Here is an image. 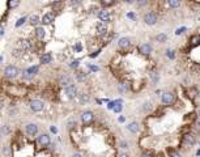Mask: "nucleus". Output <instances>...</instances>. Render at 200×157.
Wrapping results in <instances>:
<instances>
[{
    "label": "nucleus",
    "mask_w": 200,
    "mask_h": 157,
    "mask_svg": "<svg viewBox=\"0 0 200 157\" xmlns=\"http://www.w3.org/2000/svg\"><path fill=\"white\" fill-rule=\"evenodd\" d=\"M4 75L8 78H15L18 76V70L17 67H15V65H8V67H5L4 70Z\"/></svg>",
    "instance_id": "f257e3e1"
},
{
    "label": "nucleus",
    "mask_w": 200,
    "mask_h": 157,
    "mask_svg": "<svg viewBox=\"0 0 200 157\" xmlns=\"http://www.w3.org/2000/svg\"><path fill=\"white\" fill-rule=\"evenodd\" d=\"M30 109L33 111H35V113H39V111H42L43 110V107H45V103L42 102V101H39V100H33L30 101Z\"/></svg>",
    "instance_id": "f03ea898"
},
{
    "label": "nucleus",
    "mask_w": 200,
    "mask_h": 157,
    "mask_svg": "<svg viewBox=\"0 0 200 157\" xmlns=\"http://www.w3.org/2000/svg\"><path fill=\"white\" fill-rule=\"evenodd\" d=\"M144 22L147 25H155L157 22V16L153 12H148L144 15Z\"/></svg>",
    "instance_id": "7ed1b4c3"
},
{
    "label": "nucleus",
    "mask_w": 200,
    "mask_h": 157,
    "mask_svg": "<svg viewBox=\"0 0 200 157\" xmlns=\"http://www.w3.org/2000/svg\"><path fill=\"white\" fill-rule=\"evenodd\" d=\"M65 94H67V97L68 98H75L77 96V88H76V85L75 84H71V85H68V87H65Z\"/></svg>",
    "instance_id": "20e7f679"
},
{
    "label": "nucleus",
    "mask_w": 200,
    "mask_h": 157,
    "mask_svg": "<svg viewBox=\"0 0 200 157\" xmlns=\"http://www.w3.org/2000/svg\"><path fill=\"white\" fill-rule=\"evenodd\" d=\"M161 100H162V103L163 105H171L173 102H174L175 97H174V94L170 93V92H165V93L162 94Z\"/></svg>",
    "instance_id": "39448f33"
},
{
    "label": "nucleus",
    "mask_w": 200,
    "mask_h": 157,
    "mask_svg": "<svg viewBox=\"0 0 200 157\" xmlns=\"http://www.w3.org/2000/svg\"><path fill=\"white\" fill-rule=\"evenodd\" d=\"M98 17H100L101 22H103V24H106V22L111 21V15L106 11V9H102V11L98 12Z\"/></svg>",
    "instance_id": "423d86ee"
},
{
    "label": "nucleus",
    "mask_w": 200,
    "mask_h": 157,
    "mask_svg": "<svg viewBox=\"0 0 200 157\" xmlns=\"http://www.w3.org/2000/svg\"><path fill=\"white\" fill-rule=\"evenodd\" d=\"M25 130H26V134H28L29 136H35L37 132H38V126L34 124V123H29Z\"/></svg>",
    "instance_id": "0eeeda50"
},
{
    "label": "nucleus",
    "mask_w": 200,
    "mask_h": 157,
    "mask_svg": "<svg viewBox=\"0 0 200 157\" xmlns=\"http://www.w3.org/2000/svg\"><path fill=\"white\" fill-rule=\"evenodd\" d=\"M59 84L63 85V87H68V85H71L72 84L71 76H68V75H65V73L60 75V76H59Z\"/></svg>",
    "instance_id": "6e6552de"
},
{
    "label": "nucleus",
    "mask_w": 200,
    "mask_h": 157,
    "mask_svg": "<svg viewBox=\"0 0 200 157\" xmlns=\"http://www.w3.org/2000/svg\"><path fill=\"white\" fill-rule=\"evenodd\" d=\"M38 143L41 144L42 147H47V145H50V143H51L50 136H48L47 134H42V135L38 137Z\"/></svg>",
    "instance_id": "1a4fd4ad"
},
{
    "label": "nucleus",
    "mask_w": 200,
    "mask_h": 157,
    "mask_svg": "<svg viewBox=\"0 0 200 157\" xmlns=\"http://www.w3.org/2000/svg\"><path fill=\"white\" fill-rule=\"evenodd\" d=\"M81 119H83V122L85 124L90 123L92 120H93V113H92V111H84V113L81 114Z\"/></svg>",
    "instance_id": "9d476101"
},
{
    "label": "nucleus",
    "mask_w": 200,
    "mask_h": 157,
    "mask_svg": "<svg viewBox=\"0 0 200 157\" xmlns=\"http://www.w3.org/2000/svg\"><path fill=\"white\" fill-rule=\"evenodd\" d=\"M20 48H21L22 51H28L32 48V42L28 41V39H21L20 41Z\"/></svg>",
    "instance_id": "9b49d317"
},
{
    "label": "nucleus",
    "mask_w": 200,
    "mask_h": 157,
    "mask_svg": "<svg viewBox=\"0 0 200 157\" xmlns=\"http://www.w3.org/2000/svg\"><path fill=\"white\" fill-rule=\"evenodd\" d=\"M140 52L144 55H149L150 52H152V46L150 43H143L140 45Z\"/></svg>",
    "instance_id": "f8f14e48"
},
{
    "label": "nucleus",
    "mask_w": 200,
    "mask_h": 157,
    "mask_svg": "<svg viewBox=\"0 0 200 157\" xmlns=\"http://www.w3.org/2000/svg\"><path fill=\"white\" fill-rule=\"evenodd\" d=\"M119 46L122 48H126V47H128V46L131 45V38H128V37H123V38H120L119 39Z\"/></svg>",
    "instance_id": "ddd939ff"
},
{
    "label": "nucleus",
    "mask_w": 200,
    "mask_h": 157,
    "mask_svg": "<svg viewBox=\"0 0 200 157\" xmlns=\"http://www.w3.org/2000/svg\"><path fill=\"white\" fill-rule=\"evenodd\" d=\"M96 30L100 33V34H105V33H107V26H106V24H103V22H98L96 25Z\"/></svg>",
    "instance_id": "4468645a"
},
{
    "label": "nucleus",
    "mask_w": 200,
    "mask_h": 157,
    "mask_svg": "<svg viewBox=\"0 0 200 157\" xmlns=\"http://www.w3.org/2000/svg\"><path fill=\"white\" fill-rule=\"evenodd\" d=\"M42 21H43V24H51L54 21V13H51V12L46 13L43 16V18H42Z\"/></svg>",
    "instance_id": "2eb2a0df"
},
{
    "label": "nucleus",
    "mask_w": 200,
    "mask_h": 157,
    "mask_svg": "<svg viewBox=\"0 0 200 157\" xmlns=\"http://www.w3.org/2000/svg\"><path fill=\"white\" fill-rule=\"evenodd\" d=\"M51 54H48V52H46V54H43L41 56V63H43V64H48V63H51Z\"/></svg>",
    "instance_id": "dca6fc26"
},
{
    "label": "nucleus",
    "mask_w": 200,
    "mask_h": 157,
    "mask_svg": "<svg viewBox=\"0 0 200 157\" xmlns=\"http://www.w3.org/2000/svg\"><path fill=\"white\" fill-rule=\"evenodd\" d=\"M127 128H128V131H131V132H133V134H136L137 131H139V123L137 122H132V123H130L128 126H127Z\"/></svg>",
    "instance_id": "f3484780"
},
{
    "label": "nucleus",
    "mask_w": 200,
    "mask_h": 157,
    "mask_svg": "<svg viewBox=\"0 0 200 157\" xmlns=\"http://www.w3.org/2000/svg\"><path fill=\"white\" fill-rule=\"evenodd\" d=\"M185 143L186 144H188V145H192V144L195 143V136L194 135H191V134H187V135H185Z\"/></svg>",
    "instance_id": "a211bd4d"
},
{
    "label": "nucleus",
    "mask_w": 200,
    "mask_h": 157,
    "mask_svg": "<svg viewBox=\"0 0 200 157\" xmlns=\"http://www.w3.org/2000/svg\"><path fill=\"white\" fill-rule=\"evenodd\" d=\"M77 96H78V101H80L81 103H88L89 96H88L86 93H80V94H77Z\"/></svg>",
    "instance_id": "6ab92c4d"
},
{
    "label": "nucleus",
    "mask_w": 200,
    "mask_h": 157,
    "mask_svg": "<svg viewBox=\"0 0 200 157\" xmlns=\"http://www.w3.org/2000/svg\"><path fill=\"white\" fill-rule=\"evenodd\" d=\"M35 35H37V38H39V39H43L45 29L43 28H37V29H35Z\"/></svg>",
    "instance_id": "aec40b11"
},
{
    "label": "nucleus",
    "mask_w": 200,
    "mask_h": 157,
    "mask_svg": "<svg viewBox=\"0 0 200 157\" xmlns=\"http://www.w3.org/2000/svg\"><path fill=\"white\" fill-rule=\"evenodd\" d=\"M86 73H85V72H78V73L76 75V78L78 81H80V83H84L85 80H86Z\"/></svg>",
    "instance_id": "412c9836"
},
{
    "label": "nucleus",
    "mask_w": 200,
    "mask_h": 157,
    "mask_svg": "<svg viewBox=\"0 0 200 157\" xmlns=\"http://www.w3.org/2000/svg\"><path fill=\"white\" fill-rule=\"evenodd\" d=\"M157 42H160V43H162V42H166V39H168V35L165 34V33H161V34H158L156 37Z\"/></svg>",
    "instance_id": "4be33fe9"
},
{
    "label": "nucleus",
    "mask_w": 200,
    "mask_h": 157,
    "mask_svg": "<svg viewBox=\"0 0 200 157\" xmlns=\"http://www.w3.org/2000/svg\"><path fill=\"white\" fill-rule=\"evenodd\" d=\"M152 109H153V105L150 103V102H145V103H144L143 106H141V110H143V111H150Z\"/></svg>",
    "instance_id": "5701e85b"
},
{
    "label": "nucleus",
    "mask_w": 200,
    "mask_h": 157,
    "mask_svg": "<svg viewBox=\"0 0 200 157\" xmlns=\"http://www.w3.org/2000/svg\"><path fill=\"white\" fill-rule=\"evenodd\" d=\"M150 78H152L153 84H157V83H158V80H160V76H158L157 72H152V73H150Z\"/></svg>",
    "instance_id": "b1692460"
},
{
    "label": "nucleus",
    "mask_w": 200,
    "mask_h": 157,
    "mask_svg": "<svg viewBox=\"0 0 200 157\" xmlns=\"http://www.w3.org/2000/svg\"><path fill=\"white\" fill-rule=\"evenodd\" d=\"M38 22H39V17H38L37 15H33L32 17H30V24L32 25H37Z\"/></svg>",
    "instance_id": "393cba45"
},
{
    "label": "nucleus",
    "mask_w": 200,
    "mask_h": 157,
    "mask_svg": "<svg viewBox=\"0 0 200 157\" xmlns=\"http://www.w3.org/2000/svg\"><path fill=\"white\" fill-rule=\"evenodd\" d=\"M169 5L173 7V8H177V7L181 5V3H179L178 0H170V1H169Z\"/></svg>",
    "instance_id": "a878e982"
},
{
    "label": "nucleus",
    "mask_w": 200,
    "mask_h": 157,
    "mask_svg": "<svg viewBox=\"0 0 200 157\" xmlns=\"http://www.w3.org/2000/svg\"><path fill=\"white\" fill-rule=\"evenodd\" d=\"M191 43L194 45V46H196V45L200 43V37H199V35H196V37H192V38H191Z\"/></svg>",
    "instance_id": "bb28decb"
},
{
    "label": "nucleus",
    "mask_w": 200,
    "mask_h": 157,
    "mask_svg": "<svg viewBox=\"0 0 200 157\" xmlns=\"http://www.w3.org/2000/svg\"><path fill=\"white\" fill-rule=\"evenodd\" d=\"M166 56L170 58V59H174V58H175V51H173V50H168V51H166Z\"/></svg>",
    "instance_id": "cd10ccee"
},
{
    "label": "nucleus",
    "mask_w": 200,
    "mask_h": 157,
    "mask_svg": "<svg viewBox=\"0 0 200 157\" xmlns=\"http://www.w3.org/2000/svg\"><path fill=\"white\" fill-rule=\"evenodd\" d=\"M21 55H22V50H21V48H20V50H18V48H16V50H13V56H16V58H20V56H21Z\"/></svg>",
    "instance_id": "c85d7f7f"
},
{
    "label": "nucleus",
    "mask_w": 200,
    "mask_h": 157,
    "mask_svg": "<svg viewBox=\"0 0 200 157\" xmlns=\"http://www.w3.org/2000/svg\"><path fill=\"white\" fill-rule=\"evenodd\" d=\"M115 103H118L115 107H114V111L115 113H119V111H122V109H123V106L120 105V101H118V102H115Z\"/></svg>",
    "instance_id": "c756f323"
},
{
    "label": "nucleus",
    "mask_w": 200,
    "mask_h": 157,
    "mask_svg": "<svg viewBox=\"0 0 200 157\" xmlns=\"http://www.w3.org/2000/svg\"><path fill=\"white\" fill-rule=\"evenodd\" d=\"M3 153H4L5 157H9V156H11V148H9V147H4V149H3Z\"/></svg>",
    "instance_id": "7c9ffc66"
},
{
    "label": "nucleus",
    "mask_w": 200,
    "mask_h": 157,
    "mask_svg": "<svg viewBox=\"0 0 200 157\" xmlns=\"http://www.w3.org/2000/svg\"><path fill=\"white\" fill-rule=\"evenodd\" d=\"M119 92H120V93H126V92H127V85L126 84H119Z\"/></svg>",
    "instance_id": "2f4dec72"
},
{
    "label": "nucleus",
    "mask_w": 200,
    "mask_h": 157,
    "mask_svg": "<svg viewBox=\"0 0 200 157\" xmlns=\"http://www.w3.org/2000/svg\"><path fill=\"white\" fill-rule=\"evenodd\" d=\"M67 124H68V127H70V128H72V127L76 126V119H70Z\"/></svg>",
    "instance_id": "473e14b6"
},
{
    "label": "nucleus",
    "mask_w": 200,
    "mask_h": 157,
    "mask_svg": "<svg viewBox=\"0 0 200 157\" xmlns=\"http://www.w3.org/2000/svg\"><path fill=\"white\" fill-rule=\"evenodd\" d=\"M24 22H25V17H21V18H18V21L16 22V26H17V28H18V26H21L22 24H24Z\"/></svg>",
    "instance_id": "72a5a7b5"
},
{
    "label": "nucleus",
    "mask_w": 200,
    "mask_h": 157,
    "mask_svg": "<svg viewBox=\"0 0 200 157\" xmlns=\"http://www.w3.org/2000/svg\"><path fill=\"white\" fill-rule=\"evenodd\" d=\"M1 134H3V135H7V134H9V127H8V126H4V127H3V128H1Z\"/></svg>",
    "instance_id": "f704fd0d"
},
{
    "label": "nucleus",
    "mask_w": 200,
    "mask_h": 157,
    "mask_svg": "<svg viewBox=\"0 0 200 157\" xmlns=\"http://www.w3.org/2000/svg\"><path fill=\"white\" fill-rule=\"evenodd\" d=\"M183 32H186V28H179L178 30L175 32V34H177V35H179V34H182Z\"/></svg>",
    "instance_id": "c9c22d12"
},
{
    "label": "nucleus",
    "mask_w": 200,
    "mask_h": 157,
    "mask_svg": "<svg viewBox=\"0 0 200 157\" xmlns=\"http://www.w3.org/2000/svg\"><path fill=\"white\" fill-rule=\"evenodd\" d=\"M8 5L12 7V8H13V7H17V5H18V1H9Z\"/></svg>",
    "instance_id": "e433bc0d"
},
{
    "label": "nucleus",
    "mask_w": 200,
    "mask_h": 157,
    "mask_svg": "<svg viewBox=\"0 0 200 157\" xmlns=\"http://www.w3.org/2000/svg\"><path fill=\"white\" fill-rule=\"evenodd\" d=\"M102 3V5H111V4H114L113 1H101Z\"/></svg>",
    "instance_id": "4c0bfd02"
},
{
    "label": "nucleus",
    "mask_w": 200,
    "mask_h": 157,
    "mask_svg": "<svg viewBox=\"0 0 200 157\" xmlns=\"http://www.w3.org/2000/svg\"><path fill=\"white\" fill-rule=\"evenodd\" d=\"M120 147H122V148H128V144H127L126 142H123L122 144H120Z\"/></svg>",
    "instance_id": "58836bf2"
},
{
    "label": "nucleus",
    "mask_w": 200,
    "mask_h": 157,
    "mask_svg": "<svg viewBox=\"0 0 200 157\" xmlns=\"http://www.w3.org/2000/svg\"><path fill=\"white\" fill-rule=\"evenodd\" d=\"M75 48H76V51H81V45L77 43L76 46H75Z\"/></svg>",
    "instance_id": "ea45409f"
},
{
    "label": "nucleus",
    "mask_w": 200,
    "mask_h": 157,
    "mask_svg": "<svg viewBox=\"0 0 200 157\" xmlns=\"http://www.w3.org/2000/svg\"><path fill=\"white\" fill-rule=\"evenodd\" d=\"M127 16H128L130 18H132V20H135V18H136V16L133 15V13H128V15H127Z\"/></svg>",
    "instance_id": "a19ab883"
},
{
    "label": "nucleus",
    "mask_w": 200,
    "mask_h": 157,
    "mask_svg": "<svg viewBox=\"0 0 200 157\" xmlns=\"http://www.w3.org/2000/svg\"><path fill=\"white\" fill-rule=\"evenodd\" d=\"M78 65V60H76V62H73V63L71 64V67H77Z\"/></svg>",
    "instance_id": "79ce46f5"
},
{
    "label": "nucleus",
    "mask_w": 200,
    "mask_h": 157,
    "mask_svg": "<svg viewBox=\"0 0 200 157\" xmlns=\"http://www.w3.org/2000/svg\"><path fill=\"white\" fill-rule=\"evenodd\" d=\"M89 67H90V70H92V71H98V68L96 67V65H89Z\"/></svg>",
    "instance_id": "37998d69"
},
{
    "label": "nucleus",
    "mask_w": 200,
    "mask_h": 157,
    "mask_svg": "<svg viewBox=\"0 0 200 157\" xmlns=\"http://www.w3.org/2000/svg\"><path fill=\"white\" fill-rule=\"evenodd\" d=\"M4 34V28L3 26H0V35H3Z\"/></svg>",
    "instance_id": "c03bdc74"
},
{
    "label": "nucleus",
    "mask_w": 200,
    "mask_h": 157,
    "mask_svg": "<svg viewBox=\"0 0 200 157\" xmlns=\"http://www.w3.org/2000/svg\"><path fill=\"white\" fill-rule=\"evenodd\" d=\"M137 4H139L140 7H143V5H145V4H147V1H139Z\"/></svg>",
    "instance_id": "a18cd8bd"
},
{
    "label": "nucleus",
    "mask_w": 200,
    "mask_h": 157,
    "mask_svg": "<svg viewBox=\"0 0 200 157\" xmlns=\"http://www.w3.org/2000/svg\"><path fill=\"white\" fill-rule=\"evenodd\" d=\"M72 157H83V155H81V153H75Z\"/></svg>",
    "instance_id": "49530a36"
},
{
    "label": "nucleus",
    "mask_w": 200,
    "mask_h": 157,
    "mask_svg": "<svg viewBox=\"0 0 200 157\" xmlns=\"http://www.w3.org/2000/svg\"><path fill=\"white\" fill-rule=\"evenodd\" d=\"M171 157H181V155H179V153H173V155H171Z\"/></svg>",
    "instance_id": "de8ad7c7"
},
{
    "label": "nucleus",
    "mask_w": 200,
    "mask_h": 157,
    "mask_svg": "<svg viewBox=\"0 0 200 157\" xmlns=\"http://www.w3.org/2000/svg\"><path fill=\"white\" fill-rule=\"evenodd\" d=\"M118 157H130V156H128V155H126V153H120V155L118 156Z\"/></svg>",
    "instance_id": "09e8293b"
},
{
    "label": "nucleus",
    "mask_w": 200,
    "mask_h": 157,
    "mask_svg": "<svg viewBox=\"0 0 200 157\" xmlns=\"http://www.w3.org/2000/svg\"><path fill=\"white\" fill-rule=\"evenodd\" d=\"M141 157H152L150 155H148V153H143V156Z\"/></svg>",
    "instance_id": "8fccbe9b"
},
{
    "label": "nucleus",
    "mask_w": 200,
    "mask_h": 157,
    "mask_svg": "<svg viewBox=\"0 0 200 157\" xmlns=\"http://www.w3.org/2000/svg\"><path fill=\"white\" fill-rule=\"evenodd\" d=\"M51 131H52V132H56V127H51Z\"/></svg>",
    "instance_id": "3c124183"
},
{
    "label": "nucleus",
    "mask_w": 200,
    "mask_h": 157,
    "mask_svg": "<svg viewBox=\"0 0 200 157\" xmlns=\"http://www.w3.org/2000/svg\"><path fill=\"white\" fill-rule=\"evenodd\" d=\"M119 122H124V117H120L119 118Z\"/></svg>",
    "instance_id": "603ef678"
},
{
    "label": "nucleus",
    "mask_w": 200,
    "mask_h": 157,
    "mask_svg": "<svg viewBox=\"0 0 200 157\" xmlns=\"http://www.w3.org/2000/svg\"><path fill=\"white\" fill-rule=\"evenodd\" d=\"M1 107H3V102H0V109H1Z\"/></svg>",
    "instance_id": "864d4df0"
},
{
    "label": "nucleus",
    "mask_w": 200,
    "mask_h": 157,
    "mask_svg": "<svg viewBox=\"0 0 200 157\" xmlns=\"http://www.w3.org/2000/svg\"><path fill=\"white\" fill-rule=\"evenodd\" d=\"M198 155H199V156H200V150H199V152H198Z\"/></svg>",
    "instance_id": "5fc2aeb1"
},
{
    "label": "nucleus",
    "mask_w": 200,
    "mask_h": 157,
    "mask_svg": "<svg viewBox=\"0 0 200 157\" xmlns=\"http://www.w3.org/2000/svg\"><path fill=\"white\" fill-rule=\"evenodd\" d=\"M199 117H200V110H199Z\"/></svg>",
    "instance_id": "6e6d98bb"
}]
</instances>
